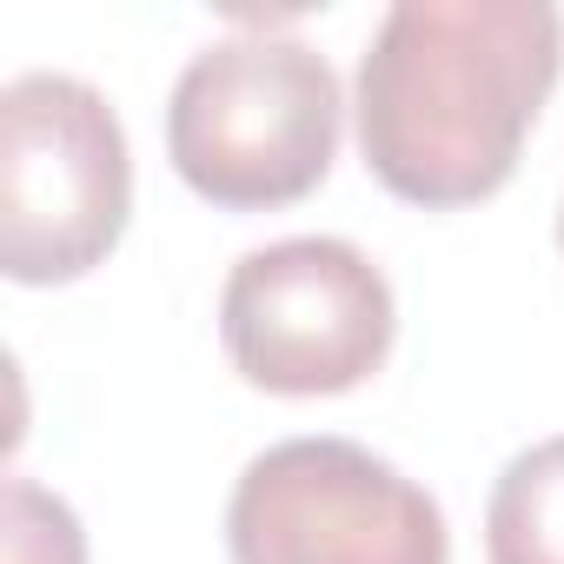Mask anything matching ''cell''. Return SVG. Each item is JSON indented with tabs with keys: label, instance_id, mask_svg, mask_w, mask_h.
<instances>
[{
	"label": "cell",
	"instance_id": "obj_1",
	"mask_svg": "<svg viewBox=\"0 0 564 564\" xmlns=\"http://www.w3.org/2000/svg\"><path fill=\"white\" fill-rule=\"evenodd\" d=\"M557 74L564 14L551 0H399L352 80L366 173L425 213L491 199Z\"/></svg>",
	"mask_w": 564,
	"mask_h": 564
},
{
	"label": "cell",
	"instance_id": "obj_2",
	"mask_svg": "<svg viewBox=\"0 0 564 564\" xmlns=\"http://www.w3.org/2000/svg\"><path fill=\"white\" fill-rule=\"evenodd\" d=\"M339 127L346 100L333 61L259 21L206 41L180 67L166 100V160L199 199L226 213H272L326 186Z\"/></svg>",
	"mask_w": 564,
	"mask_h": 564
},
{
	"label": "cell",
	"instance_id": "obj_3",
	"mask_svg": "<svg viewBox=\"0 0 564 564\" xmlns=\"http://www.w3.org/2000/svg\"><path fill=\"white\" fill-rule=\"evenodd\" d=\"M133 153L113 100L80 74L0 87V272L14 286L87 279L127 232Z\"/></svg>",
	"mask_w": 564,
	"mask_h": 564
},
{
	"label": "cell",
	"instance_id": "obj_4",
	"mask_svg": "<svg viewBox=\"0 0 564 564\" xmlns=\"http://www.w3.org/2000/svg\"><path fill=\"white\" fill-rule=\"evenodd\" d=\"M399 333L386 272L333 232L252 246L219 286V346L272 399H333L366 386Z\"/></svg>",
	"mask_w": 564,
	"mask_h": 564
},
{
	"label": "cell",
	"instance_id": "obj_5",
	"mask_svg": "<svg viewBox=\"0 0 564 564\" xmlns=\"http://www.w3.org/2000/svg\"><path fill=\"white\" fill-rule=\"evenodd\" d=\"M232 564H452L438 498L352 438H279L226 498Z\"/></svg>",
	"mask_w": 564,
	"mask_h": 564
},
{
	"label": "cell",
	"instance_id": "obj_6",
	"mask_svg": "<svg viewBox=\"0 0 564 564\" xmlns=\"http://www.w3.org/2000/svg\"><path fill=\"white\" fill-rule=\"evenodd\" d=\"M485 564H564V432L524 445L491 478Z\"/></svg>",
	"mask_w": 564,
	"mask_h": 564
},
{
	"label": "cell",
	"instance_id": "obj_7",
	"mask_svg": "<svg viewBox=\"0 0 564 564\" xmlns=\"http://www.w3.org/2000/svg\"><path fill=\"white\" fill-rule=\"evenodd\" d=\"M8 564H87V531L74 505L34 478H8V531H0Z\"/></svg>",
	"mask_w": 564,
	"mask_h": 564
},
{
	"label": "cell",
	"instance_id": "obj_8",
	"mask_svg": "<svg viewBox=\"0 0 564 564\" xmlns=\"http://www.w3.org/2000/svg\"><path fill=\"white\" fill-rule=\"evenodd\" d=\"M557 252H564V199H557Z\"/></svg>",
	"mask_w": 564,
	"mask_h": 564
}]
</instances>
